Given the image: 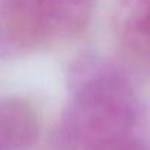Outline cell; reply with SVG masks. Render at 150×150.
<instances>
[{"label":"cell","instance_id":"obj_1","mask_svg":"<svg viewBox=\"0 0 150 150\" xmlns=\"http://www.w3.org/2000/svg\"><path fill=\"white\" fill-rule=\"evenodd\" d=\"M62 134L80 149L140 128V103L127 74L112 60L84 56L68 72Z\"/></svg>","mask_w":150,"mask_h":150},{"label":"cell","instance_id":"obj_2","mask_svg":"<svg viewBox=\"0 0 150 150\" xmlns=\"http://www.w3.org/2000/svg\"><path fill=\"white\" fill-rule=\"evenodd\" d=\"M94 0H2L3 53H24L78 35L88 25Z\"/></svg>","mask_w":150,"mask_h":150},{"label":"cell","instance_id":"obj_3","mask_svg":"<svg viewBox=\"0 0 150 150\" xmlns=\"http://www.w3.org/2000/svg\"><path fill=\"white\" fill-rule=\"evenodd\" d=\"M38 115L31 103L21 97H8L0 103V150H28L38 138Z\"/></svg>","mask_w":150,"mask_h":150},{"label":"cell","instance_id":"obj_4","mask_svg":"<svg viewBox=\"0 0 150 150\" xmlns=\"http://www.w3.org/2000/svg\"><path fill=\"white\" fill-rule=\"evenodd\" d=\"M113 31L125 50L150 59V0H121L113 15Z\"/></svg>","mask_w":150,"mask_h":150},{"label":"cell","instance_id":"obj_5","mask_svg":"<svg viewBox=\"0 0 150 150\" xmlns=\"http://www.w3.org/2000/svg\"><path fill=\"white\" fill-rule=\"evenodd\" d=\"M81 150H150V143L140 129H135L94 141Z\"/></svg>","mask_w":150,"mask_h":150}]
</instances>
